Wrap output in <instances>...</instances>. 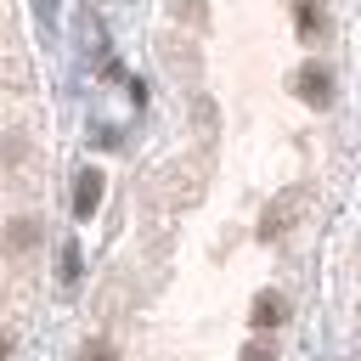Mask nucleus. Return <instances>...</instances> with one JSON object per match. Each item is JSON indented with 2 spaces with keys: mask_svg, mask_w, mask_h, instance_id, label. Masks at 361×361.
I'll list each match as a JSON object with an SVG mask.
<instances>
[{
  "mask_svg": "<svg viewBox=\"0 0 361 361\" xmlns=\"http://www.w3.org/2000/svg\"><path fill=\"white\" fill-rule=\"evenodd\" d=\"M293 214H299V192H282V197L259 214V237H265V243H276V237L288 231V220H293Z\"/></svg>",
  "mask_w": 361,
  "mask_h": 361,
  "instance_id": "f03ea898",
  "label": "nucleus"
},
{
  "mask_svg": "<svg viewBox=\"0 0 361 361\" xmlns=\"http://www.w3.org/2000/svg\"><path fill=\"white\" fill-rule=\"evenodd\" d=\"M96 203H102V169H79V180H73V214L90 220Z\"/></svg>",
  "mask_w": 361,
  "mask_h": 361,
  "instance_id": "7ed1b4c3",
  "label": "nucleus"
},
{
  "mask_svg": "<svg viewBox=\"0 0 361 361\" xmlns=\"http://www.w3.org/2000/svg\"><path fill=\"white\" fill-rule=\"evenodd\" d=\"M85 361H118V355H113V344L96 338V344H85Z\"/></svg>",
  "mask_w": 361,
  "mask_h": 361,
  "instance_id": "6e6552de",
  "label": "nucleus"
},
{
  "mask_svg": "<svg viewBox=\"0 0 361 361\" xmlns=\"http://www.w3.org/2000/svg\"><path fill=\"white\" fill-rule=\"evenodd\" d=\"M293 96L310 102V107H327V102H333V73H327L322 62H305V68L293 73Z\"/></svg>",
  "mask_w": 361,
  "mask_h": 361,
  "instance_id": "f257e3e1",
  "label": "nucleus"
},
{
  "mask_svg": "<svg viewBox=\"0 0 361 361\" xmlns=\"http://www.w3.org/2000/svg\"><path fill=\"white\" fill-rule=\"evenodd\" d=\"M243 361H276V355H271L265 344H248V350H243Z\"/></svg>",
  "mask_w": 361,
  "mask_h": 361,
  "instance_id": "1a4fd4ad",
  "label": "nucleus"
},
{
  "mask_svg": "<svg viewBox=\"0 0 361 361\" xmlns=\"http://www.w3.org/2000/svg\"><path fill=\"white\" fill-rule=\"evenodd\" d=\"M34 243H39V226H34V220H11L6 248H34Z\"/></svg>",
  "mask_w": 361,
  "mask_h": 361,
  "instance_id": "39448f33",
  "label": "nucleus"
},
{
  "mask_svg": "<svg viewBox=\"0 0 361 361\" xmlns=\"http://www.w3.org/2000/svg\"><path fill=\"white\" fill-rule=\"evenodd\" d=\"M293 23H299V34H316L322 28V6L316 0H293Z\"/></svg>",
  "mask_w": 361,
  "mask_h": 361,
  "instance_id": "423d86ee",
  "label": "nucleus"
},
{
  "mask_svg": "<svg viewBox=\"0 0 361 361\" xmlns=\"http://www.w3.org/2000/svg\"><path fill=\"white\" fill-rule=\"evenodd\" d=\"M6 355H11V338H6V333H0V361H6Z\"/></svg>",
  "mask_w": 361,
  "mask_h": 361,
  "instance_id": "9d476101",
  "label": "nucleus"
},
{
  "mask_svg": "<svg viewBox=\"0 0 361 361\" xmlns=\"http://www.w3.org/2000/svg\"><path fill=\"white\" fill-rule=\"evenodd\" d=\"M248 322H254V327H282V322H288L282 293H259V299H254V310H248Z\"/></svg>",
  "mask_w": 361,
  "mask_h": 361,
  "instance_id": "20e7f679",
  "label": "nucleus"
},
{
  "mask_svg": "<svg viewBox=\"0 0 361 361\" xmlns=\"http://www.w3.org/2000/svg\"><path fill=\"white\" fill-rule=\"evenodd\" d=\"M79 276V248H62V282Z\"/></svg>",
  "mask_w": 361,
  "mask_h": 361,
  "instance_id": "0eeeda50",
  "label": "nucleus"
}]
</instances>
